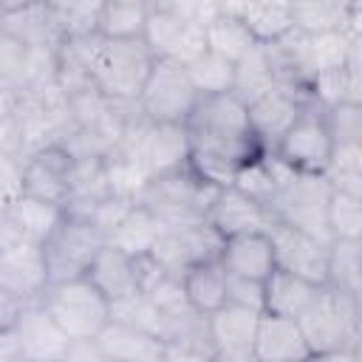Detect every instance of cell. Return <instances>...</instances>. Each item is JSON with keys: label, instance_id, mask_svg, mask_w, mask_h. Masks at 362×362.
<instances>
[{"label": "cell", "instance_id": "obj_1", "mask_svg": "<svg viewBox=\"0 0 362 362\" xmlns=\"http://www.w3.org/2000/svg\"><path fill=\"white\" fill-rule=\"evenodd\" d=\"M184 130L189 139L192 173L218 189L232 187L235 173L263 156V144L252 130L249 110L235 93L198 96Z\"/></svg>", "mask_w": 362, "mask_h": 362}, {"label": "cell", "instance_id": "obj_46", "mask_svg": "<svg viewBox=\"0 0 362 362\" xmlns=\"http://www.w3.org/2000/svg\"><path fill=\"white\" fill-rule=\"evenodd\" d=\"M14 116V102H11V93L6 85H0V122L11 119Z\"/></svg>", "mask_w": 362, "mask_h": 362}, {"label": "cell", "instance_id": "obj_12", "mask_svg": "<svg viewBox=\"0 0 362 362\" xmlns=\"http://www.w3.org/2000/svg\"><path fill=\"white\" fill-rule=\"evenodd\" d=\"M74 167L76 158L62 144H48L28 153V158L23 161V192L65 209L71 201Z\"/></svg>", "mask_w": 362, "mask_h": 362}, {"label": "cell", "instance_id": "obj_27", "mask_svg": "<svg viewBox=\"0 0 362 362\" xmlns=\"http://www.w3.org/2000/svg\"><path fill=\"white\" fill-rule=\"evenodd\" d=\"M263 288H266V305H263L266 314L300 320L305 314V308L317 300V294H320L322 286H317L311 280H303L297 274H288V272L274 269L272 277L263 283Z\"/></svg>", "mask_w": 362, "mask_h": 362}, {"label": "cell", "instance_id": "obj_4", "mask_svg": "<svg viewBox=\"0 0 362 362\" xmlns=\"http://www.w3.org/2000/svg\"><path fill=\"white\" fill-rule=\"evenodd\" d=\"M40 305L71 342H93L110 322V300L88 277L51 283L42 291Z\"/></svg>", "mask_w": 362, "mask_h": 362}, {"label": "cell", "instance_id": "obj_16", "mask_svg": "<svg viewBox=\"0 0 362 362\" xmlns=\"http://www.w3.org/2000/svg\"><path fill=\"white\" fill-rule=\"evenodd\" d=\"M206 223L221 238H232V235H246V232H269L277 221L263 204L252 201L235 187H223L218 189L206 212Z\"/></svg>", "mask_w": 362, "mask_h": 362}, {"label": "cell", "instance_id": "obj_41", "mask_svg": "<svg viewBox=\"0 0 362 362\" xmlns=\"http://www.w3.org/2000/svg\"><path fill=\"white\" fill-rule=\"evenodd\" d=\"M25 51L28 48L23 42H17L6 31H0V85H6L8 90H17V85H20Z\"/></svg>", "mask_w": 362, "mask_h": 362}, {"label": "cell", "instance_id": "obj_26", "mask_svg": "<svg viewBox=\"0 0 362 362\" xmlns=\"http://www.w3.org/2000/svg\"><path fill=\"white\" fill-rule=\"evenodd\" d=\"M8 221L11 226L17 229L20 240H28V243H37V246H45L51 240V235L62 226L65 221V209L57 206V204H48L42 198H34V195H20L11 206H8Z\"/></svg>", "mask_w": 362, "mask_h": 362}, {"label": "cell", "instance_id": "obj_25", "mask_svg": "<svg viewBox=\"0 0 362 362\" xmlns=\"http://www.w3.org/2000/svg\"><path fill=\"white\" fill-rule=\"evenodd\" d=\"M226 280H229V274L223 272L218 257L195 263L178 277L187 305L201 317H209L212 311H218L226 303Z\"/></svg>", "mask_w": 362, "mask_h": 362}, {"label": "cell", "instance_id": "obj_28", "mask_svg": "<svg viewBox=\"0 0 362 362\" xmlns=\"http://www.w3.org/2000/svg\"><path fill=\"white\" fill-rule=\"evenodd\" d=\"M291 6V25L294 31L314 37L325 31H348L351 14L359 3H339V0H300Z\"/></svg>", "mask_w": 362, "mask_h": 362}, {"label": "cell", "instance_id": "obj_8", "mask_svg": "<svg viewBox=\"0 0 362 362\" xmlns=\"http://www.w3.org/2000/svg\"><path fill=\"white\" fill-rule=\"evenodd\" d=\"M334 156V139L325 124V113L317 105H303L291 127L274 144V158L294 173L322 175Z\"/></svg>", "mask_w": 362, "mask_h": 362}, {"label": "cell", "instance_id": "obj_24", "mask_svg": "<svg viewBox=\"0 0 362 362\" xmlns=\"http://www.w3.org/2000/svg\"><path fill=\"white\" fill-rule=\"evenodd\" d=\"M260 314L263 311L223 303L218 311L206 317V334H209L212 348L215 351H252Z\"/></svg>", "mask_w": 362, "mask_h": 362}, {"label": "cell", "instance_id": "obj_3", "mask_svg": "<svg viewBox=\"0 0 362 362\" xmlns=\"http://www.w3.org/2000/svg\"><path fill=\"white\" fill-rule=\"evenodd\" d=\"M218 195V187L206 184L201 175L192 173V167H181L175 173H164L156 175L144 195H141V206H147L153 212V218L158 221V226L173 229V226H192V223H204L206 212L212 206Z\"/></svg>", "mask_w": 362, "mask_h": 362}, {"label": "cell", "instance_id": "obj_33", "mask_svg": "<svg viewBox=\"0 0 362 362\" xmlns=\"http://www.w3.org/2000/svg\"><path fill=\"white\" fill-rule=\"evenodd\" d=\"M362 40V34H348V31H325L308 37V62L314 74L322 71H339L348 65L354 45Z\"/></svg>", "mask_w": 362, "mask_h": 362}, {"label": "cell", "instance_id": "obj_9", "mask_svg": "<svg viewBox=\"0 0 362 362\" xmlns=\"http://www.w3.org/2000/svg\"><path fill=\"white\" fill-rule=\"evenodd\" d=\"M102 246H105V235L90 221L76 218V215H65L62 226L42 246L45 269H48V286L85 277Z\"/></svg>", "mask_w": 362, "mask_h": 362}, {"label": "cell", "instance_id": "obj_11", "mask_svg": "<svg viewBox=\"0 0 362 362\" xmlns=\"http://www.w3.org/2000/svg\"><path fill=\"white\" fill-rule=\"evenodd\" d=\"M223 238L204 221V223H192V226H173L158 232L150 257L170 274V277H181L189 266L204 263V260H215L221 252Z\"/></svg>", "mask_w": 362, "mask_h": 362}, {"label": "cell", "instance_id": "obj_20", "mask_svg": "<svg viewBox=\"0 0 362 362\" xmlns=\"http://www.w3.org/2000/svg\"><path fill=\"white\" fill-rule=\"evenodd\" d=\"M308 96H303L300 90L294 88H286V85H274L266 96H260L257 102H252L246 110H249V122H252V130L257 136L260 144H269L272 147L280 141V136L291 127V122L297 119V113L303 110Z\"/></svg>", "mask_w": 362, "mask_h": 362}, {"label": "cell", "instance_id": "obj_19", "mask_svg": "<svg viewBox=\"0 0 362 362\" xmlns=\"http://www.w3.org/2000/svg\"><path fill=\"white\" fill-rule=\"evenodd\" d=\"M252 354L257 362H308L311 356L297 320L266 314V311L257 320Z\"/></svg>", "mask_w": 362, "mask_h": 362}, {"label": "cell", "instance_id": "obj_7", "mask_svg": "<svg viewBox=\"0 0 362 362\" xmlns=\"http://www.w3.org/2000/svg\"><path fill=\"white\" fill-rule=\"evenodd\" d=\"M139 110L153 124H184L198 102L184 65L173 59H153V68L139 93Z\"/></svg>", "mask_w": 362, "mask_h": 362}, {"label": "cell", "instance_id": "obj_34", "mask_svg": "<svg viewBox=\"0 0 362 362\" xmlns=\"http://www.w3.org/2000/svg\"><path fill=\"white\" fill-rule=\"evenodd\" d=\"M189 82L198 90V96H218V93H232L235 82V65L212 51L198 57L192 65H187Z\"/></svg>", "mask_w": 362, "mask_h": 362}, {"label": "cell", "instance_id": "obj_2", "mask_svg": "<svg viewBox=\"0 0 362 362\" xmlns=\"http://www.w3.org/2000/svg\"><path fill=\"white\" fill-rule=\"evenodd\" d=\"M144 40H102L96 34L90 54V82L110 102H136L153 68Z\"/></svg>", "mask_w": 362, "mask_h": 362}, {"label": "cell", "instance_id": "obj_40", "mask_svg": "<svg viewBox=\"0 0 362 362\" xmlns=\"http://www.w3.org/2000/svg\"><path fill=\"white\" fill-rule=\"evenodd\" d=\"M25 195L23 192V161L17 153L0 150V212H8V206Z\"/></svg>", "mask_w": 362, "mask_h": 362}, {"label": "cell", "instance_id": "obj_36", "mask_svg": "<svg viewBox=\"0 0 362 362\" xmlns=\"http://www.w3.org/2000/svg\"><path fill=\"white\" fill-rule=\"evenodd\" d=\"M325 221H328V232L334 240H359L362 238V198L331 189Z\"/></svg>", "mask_w": 362, "mask_h": 362}, {"label": "cell", "instance_id": "obj_10", "mask_svg": "<svg viewBox=\"0 0 362 362\" xmlns=\"http://www.w3.org/2000/svg\"><path fill=\"white\" fill-rule=\"evenodd\" d=\"M141 40L156 59H173L184 68L206 54V25L175 14L167 3L150 6Z\"/></svg>", "mask_w": 362, "mask_h": 362}, {"label": "cell", "instance_id": "obj_37", "mask_svg": "<svg viewBox=\"0 0 362 362\" xmlns=\"http://www.w3.org/2000/svg\"><path fill=\"white\" fill-rule=\"evenodd\" d=\"M99 8L102 3H54L48 6V14L59 40H76V37L96 34Z\"/></svg>", "mask_w": 362, "mask_h": 362}, {"label": "cell", "instance_id": "obj_29", "mask_svg": "<svg viewBox=\"0 0 362 362\" xmlns=\"http://www.w3.org/2000/svg\"><path fill=\"white\" fill-rule=\"evenodd\" d=\"M274 85H277V74H274V62H272V57H269V48H266V45H255V48L235 65L232 93L249 107L252 102H257L260 96H266Z\"/></svg>", "mask_w": 362, "mask_h": 362}, {"label": "cell", "instance_id": "obj_44", "mask_svg": "<svg viewBox=\"0 0 362 362\" xmlns=\"http://www.w3.org/2000/svg\"><path fill=\"white\" fill-rule=\"evenodd\" d=\"M308 362H359V354H356V348H339V351L311 354Z\"/></svg>", "mask_w": 362, "mask_h": 362}, {"label": "cell", "instance_id": "obj_14", "mask_svg": "<svg viewBox=\"0 0 362 362\" xmlns=\"http://www.w3.org/2000/svg\"><path fill=\"white\" fill-rule=\"evenodd\" d=\"M269 238L274 249V266L280 272L297 274L317 286L328 283V246L325 243L286 223H274L269 229Z\"/></svg>", "mask_w": 362, "mask_h": 362}, {"label": "cell", "instance_id": "obj_32", "mask_svg": "<svg viewBox=\"0 0 362 362\" xmlns=\"http://www.w3.org/2000/svg\"><path fill=\"white\" fill-rule=\"evenodd\" d=\"M255 37L240 25V20H235L232 14H218L209 25H206V51L229 59L232 65H238L252 48H255Z\"/></svg>", "mask_w": 362, "mask_h": 362}, {"label": "cell", "instance_id": "obj_31", "mask_svg": "<svg viewBox=\"0 0 362 362\" xmlns=\"http://www.w3.org/2000/svg\"><path fill=\"white\" fill-rule=\"evenodd\" d=\"M147 3H102L96 34L102 40H141L147 25Z\"/></svg>", "mask_w": 362, "mask_h": 362}, {"label": "cell", "instance_id": "obj_13", "mask_svg": "<svg viewBox=\"0 0 362 362\" xmlns=\"http://www.w3.org/2000/svg\"><path fill=\"white\" fill-rule=\"evenodd\" d=\"M11 337L20 362H62L71 348V339L59 331V325L45 314L40 303L20 305Z\"/></svg>", "mask_w": 362, "mask_h": 362}, {"label": "cell", "instance_id": "obj_30", "mask_svg": "<svg viewBox=\"0 0 362 362\" xmlns=\"http://www.w3.org/2000/svg\"><path fill=\"white\" fill-rule=\"evenodd\" d=\"M158 232H161V226H158V221L153 218V212H150L147 206L136 204V206H130V212L122 218V223L105 238V243L122 249V252L130 255V257H141V255H150V249H153Z\"/></svg>", "mask_w": 362, "mask_h": 362}, {"label": "cell", "instance_id": "obj_23", "mask_svg": "<svg viewBox=\"0 0 362 362\" xmlns=\"http://www.w3.org/2000/svg\"><path fill=\"white\" fill-rule=\"evenodd\" d=\"M85 277L110 303H119L124 297L139 294V286H136V260L130 255H124L122 249L110 246V243H105L96 252V257H93V263H90V269H88Z\"/></svg>", "mask_w": 362, "mask_h": 362}, {"label": "cell", "instance_id": "obj_21", "mask_svg": "<svg viewBox=\"0 0 362 362\" xmlns=\"http://www.w3.org/2000/svg\"><path fill=\"white\" fill-rule=\"evenodd\" d=\"M223 14L240 20V25L255 37L257 45H272L283 40L291 25V6L277 0H243V3H221Z\"/></svg>", "mask_w": 362, "mask_h": 362}, {"label": "cell", "instance_id": "obj_45", "mask_svg": "<svg viewBox=\"0 0 362 362\" xmlns=\"http://www.w3.org/2000/svg\"><path fill=\"white\" fill-rule=\"evenodd\" d=\"M212 362H257L252 351H215Z\"/></svg>", "mask_w": 362, "mask_h": 362}, {"label": "cell", "instance_id": "obj_38", "mask_svg": "<svg viewBox=\"0 0 362 362\" xmlns=\"http://www.w3.org/2000/svg\"><path fill=\"white\" fill-rule=\"evenodd\" d=\"M322 175L331 189L362 198V147H334L331 164Z\"/></svg>", "mask_w": 362, "mask_h": 362}, {"label": "cell", "instance_id": "obj_17", "mask_svg": "<svg viewBox=\"0 0 362 362\" xmlns=\"http://www.w3.org/2000/svg\"><path fill=\"white\" fill-rule=\"evenodd\" d=\"M218 260L229 277H243L257 283H266L277 269L269 232H246V235L223 238Z\"/></svg>", "mask_w": 362, "mask_h": 362}, {"label": "cell", "instance_id": "obj_5", "mask_svg": "<svg viewBox=\"0 0 362 362\" xmlns=\"http://www.w3.org/2000/svg\"><path fill=\"white\" fill-rule=\"evenodd\" d=\"M305 345L311 354L356 348L359 331V297H351L339 288L322 286L317 300L297 320Z\"/></svg>", "mask_w": 362, "mask_h": 362}, {"label": "cell", "instance_id": "obj_6", "mask_svg": "<svg viewBox=\"0 0 362 362\" xmlns=\"http://www.w3.org/2000/svg\"><path fill=\"white\" fill-rule=\"evenodd\" d=\"M328 195H331V184L325 181V175H305V173H291L269 212L274 215L277 223L294 226L311 238H317L320 243L331 246V232H328V221H325V206H328Z\"/></svg>", "mask_w": 362, "mask_h": 362}, {"label": "cell", "instance_id": "obj_35", "mask_svg": "<svg viewBox=\"0 0 362 362\" xmlns=\"http://www.w3.org/2000/svg\"><path fill=\"white\" fill-rule=\"evenodd\" d=\"M325 286L359 297V240H331Z\"/></svg>", "mask_w": 362, "mask_h": 362}, {"label": "cell", "instance_id": "obj_15", "mask_svg": "<svg viewBox=\"0 0 362 362\" xmlns=\"http://www.w3.org/2000/svg\"><path fill=\"white\" fill-rule=\"evenodd\" d=\"M0 286L17 303H40L48 288V269L42 246L17 240L8 249H0Z\"/></svg>", "mask_w": 362, "mask_h": 362}, {"label": "cell", "instance_id": "obj_43", "mask_svg": "<svg viewBox=\"0 0 362 362\" xmlns=\"http://www.w3.org/2000/svg\"><path fill=\"white\" fill-rule=\"evenodd\" d=\"M62 362H110V359L96 348V342H71Z\"/></svg>", "mask_w": 362, "mask_h": 362}, {"label": "cell", "instance_id": "obj_22", "mask_svg": "<svg viewBox=\"0 0 362 362\" xmlns=\"http://www.w3.org/2000/svg\"><path fill=\"white\" fill-rule=\"evenodd\" d=\"M93 342L110 362H158L164 354V342L158 337L116 320H110Z\"/></svg>", "mask_w": 362, "mask_h": 362}, {"label": "cell", "instance_id": "obj_18", "mask_svg": "<svg viewBox=\"0 0 362 362\" xmlns=\"http://www.w3.org/2000/svg\"><path fill=\"white\" fill-rule=\"evenodd\" d=\"M102 173H105L107 195L130 201V204H139L147 184L153 181L147 161L141 158L139 147L127 139H122L113 150H107L102 156Z\"/></svg>", "mask_w": 362, "mask_h": 362}, {"label": "cell", "instance_id": "obj_39", "mask_svg": "<svg viewBox=\"0 0 362 362\" xmlns=\"http://www.w3.org/2000/svg\"><path fill=\"white\" fill-rule=\"evenodd\" d=\"M322 113L334 147H362V105L339 102Z\"/></svg>", "mask_w": 362, "mask_h": 362}, {"label": "cell", "instance_id": "obj_42", "mask_svg": "<svg viewBox=\"0 0 362 362\" xmlns=\"http://www.w3.org/2000/svg\"><path fill=\"white\" fill-rule=\"evenodd\" d=\"M226 303L246 305L252 311H263L266 305V288L257 280H243V277H229L226 280Z\"/></svg>", "mask_w": 362, "mask_h": 362}]
</instances>
